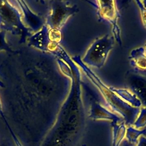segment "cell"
Here are the masks:
<instances>
[{
	"label": "cell",
	"instance_id": "cell-19",
	"mask_svg": "<svg viewBox=\"0 0 146 146\" xmlns=\"http://www.w3.org/2000/svg\"><path fill=\"white\" fill-rule=\"evenodd\" d=\"M121 144V146H136V144H134L129 142L126 139H124L123 140Z\"/></svg>",
	"mask_w": 146,
	"mask_h": 146
},
{
	"label": "cell",
	"instance_id": "cell-20",
	"mask_svg": "<svg viewBox=\"0 0 146 146\" xmlns=\"http://www.w3.org/2000/svg\"><path fill=\"white\" fill-rule=\"evenodd\" d=\"M0 113L2 115V116H3V114H2V104H1V102L0 100Z\"/></svg>",
	"mask_w": 146,
	"mask_h": 146
},
{
	"label": "cell",
	"instance_id": "cell-1",
	"mask_svg": "<svg viewBox=\"0 0 146 146\" xmlns=\"http://www.w3.org/2000/svg\"><path fill=\"white\" fill-rule=\"evenodd\" d=\"M86 126L81 93L72 91L61 106L56 122L40 146H77Z\"/></svg>",
	"mask_w": 146,
	"mask_h": 146
},
{
	"label": "cell",
	"instance_id": "cell-6",
	"mask_svg": "<svg viewBox=\"0 0 146 146\" xmlns=\"http://www.w3.org/2000/svg\"><path fill=\"white\" fill-rule=\"evenodd\" d=\"M49 8L46 25L49 29L60 30L68 19L79 11L76 5L65 1H49Z\"/></svg>",
	"mask_w": 146,
	"mask_h": 146
},
{
	"label": "cell",
	"instance_id": "cell-5",
	"mask_svg": "<svg viewBox=\"0 0 146 146\" xmlns=\"http://www.w3.org/2000/svg\"><path fill=\"white\" fill-rule=\"evenodd\" d=\"M96 10L99 22H106L111 25L112 35L120 46L122 45L121 29L118 21L120 17L115 1H88Z\"/></svg>",
	"mask_w": 146,
	"mask_h": 146
},
{
	"label": "cell",
	"instance_id": "cell-7",
	"mask_svg": "<svg viewBox=\"0 0 146 146\" xmlns=\"http://www.w3.org/2000/svg\"><path fill=\"white\" fill-rule=\"evenodd\" d=\"M82 86L85 88L90 96V106L88 115L89 118L93 120H108L111 122V125L124 121L120 116L102 105L90 92V88L82 82Z\"/></svg>",
	"mask_w": 146,
	"mask_h": 146
},
{
	"label": "cell",
	"instance_id": "cell-8",
	"mask_svg": "<svg viewBox=\"0 0 146 146\" xmlns=\"http://www.w3.org/2000/svg\"><path fill=\"white\" fill-rule=\"evenodd\" d=\"M125 86L146 107V75L135 70H128L125 75Z\"/></svg>",
	"mask_w": 146,
	"mask_h": 146
},
{
	"label": "cell",
	"instance_id": "cell-13",
	"mask_svg": "<svg viewBox=\"0 0 146 146\" xmlns=\"http://www.w3.org/2000/svg\"><path fill=\"white\" fill-rule=\"evenodd\" d=\"M145 129H137L132 125L128 126L126 128L125 136L126 139L130 143L136 144H137L139 139L143 135H144Z\"/></svg>",
	"mask_w": 146,
	"mask_h": 146
},
{
	"label": "cell",
	"instance_id": "cell-11",
	"mask_svg": "<svg viewBox=\"0 0 146 146\" xmlns=\"http://www.w3.org/2000/svg\"><path fill=\"white\" fill-rule=\"evenodd\" d=\"M129 59L133 67L137 71H146V52L144 47H139L132 50Z\"/></svg>",
	"mask_w": 146,
	"mask_h": 146
},
{
	"label": "cell",
	"instance_id": "cell-21",
	"mask_svg": "<svg viewBox=\"0 0 146 146\" xmlns=\"http://www.w3.org/2000/svg\"><path fill=\"white\" fill-rule=\"evenodd\" d=\"M144 129H145V133H144V136H146V127L144 128Z\"/></svg>",
	"mask_w": 146,
	"mask_h": 146
},
{
	"label": "cell",
	"instance_id": "cell-10",
	"mask_svg": "<svg viewBox=\"0 0 146 146\" xmlns=\"http://www.w3.org/2000/svg\"><path fill=\"white\" fill-rule=\"evenodd\" d=\"M49 27L45 24L40 30L34 33L28 39V44L29 46L42 50L48 52V47L50 42L48 37Z\"/></svg>",
	"mask_w": 146,
	"mask_h": 146
},
{
	"label": "cell",
	"instance_id": "cell-4",
	"mask_svg": "<svg viewBox=\"0 0 146 146\" xmlns=\"http://www.w3.org/2000/svg\"><path fill=\"white\" fill-rule=\"evenodd\" d=\"M115 44L112 35L106 34L96 39L89 46L81 59L88 66L101 68L105 64Z\"/></svg>",
	"mask_w": 146,
	"mask_h": 146
},
{
	"label": "cell",
	"instance_id": "cell-16",
	"mask_svg": "<svg viewBox=\"0 0 146 146\" xmlns=\"http://www.w3.org/2000/svg\"><path fill=\"white\" fill-rule=\"evenodd\" d=\"M135 2L139 8L142 24L146 29V1H135Z\"/></svg>",
	"mask_w": 146,
	"mask_h": 146
},
{
	"label": "cell",
	"instance_id": "cell-2",
	"mask_svg": "<svg viewBox=\"0 0 146 146\" xmlns=\"http://www.w3.org/2000/svg\"><path fill=\"white\" fill-rule=\"evenodd\" d=\"M72 60L96 87L102 97L108 108L120 116L126 125H132L142 106L139 99L127 88L107 86L82 62L80 56H74Z\"/></svg>",
	"mask_w": 146,
	"mask_h": 146
},
{
	"label": "cell",
	"instance_id": "cell-14",
	"mask_svg": "<svg viewBox=\"0 0 146 146\" xmlns=\"http://www.w3.org/2000/svg\"><path fill=\"white\" fill-rule=\"evenodd\" d=\"M132 126L140 129L146 127V107H142L140 108L139 113Z\"/></svg>",
	"mask_w": 146,
	"mask_h": 146
},
{
	"label": "cell",
	"instance_id": "cell-9",
	"mask_svg": "<svg viewBox=\"0 0 146 146\" xmlns=\"http://www.w3.org/2000/svg\"><path fill=\"white\" fill-rule=\"evenodd\" d=\"M15 2L21 13L23 23L31 32L38 31L46 24V21L32 11L25 1H17Z\"/></svg>",
	"mask_w": 146,
	"mask_h": 146
},
{
	"label": "cell",
	"instance_id": "cell-18",
	"mask_svg": "<svg viewBox=\"0 0 146 146\" xmlns=\"http://www.w3.org/2000/svg\"><path fill=\"white\" fill-rule=\"evenodd\" d=\"M136 146H146V136H141L139 139Z\"/></svg>",
	"mask_w": 146,
	"mask_h": 146
},
{
	"label": "cell",
	"instance_id": "cell-17",
	"mask_svg": "<svg viewBox=\"0 0 146 146\" xmlns=\"http://www.w3.org/2000/svg\"><path fill=\"white\" fill-rule=\"evenodd\" d=\"M6 31L0 29V50H5L10 52H13L10 46L7 43L5 40Z\"/></svg>",
	"mask_w": 146,
	"mask_h": 146
},
{
	"label": "cell",
	"instance_id": "cell-3",
	"mask_svg": "<svg viewBox=\"0 0 146 146\" xmlns=\"http://www.w3.org/2000/svg\"><path fill=\"white\" fill-rule=\"evenodd\" d=\"M0 29L20 36L23 43L31 34V31L23 23L21 13L13 1H0Z\"/></svg>",
	"mask_w": 146,
	"mask_h": 146
},
{
	"label": "cell",
	"instance_id": "cell-22",
	"mask_svg": "<svg viewBox=\"0 0 146 146\" xmlns=\"http://www.w3.org/2000/svg\"><path fill=\"white\" fill-rule=\"evenodd\" d=\"M144 49H145V52H146V43L144 45Z\"/></svg>",
	"mask_w": 146,
	"mask_h": 146
},
{
	"label": "cell",
	"instance_id": "cell-12",
	"mask_svg": "<svg viewBox=\"0 0 146 146\" xmlns=\"http://www.w3.org/2000/svg\"><path fill=\"white\" fill-rule=\"evenodd\" d=\"M112 128V146H119L124 139L126 125L124 121L111 125Z\"/></svg>",
	"mask_w": 146,
	"mask_h": 146
},
{
	"label": "cell",
	"instance_id": "cell-15",
	"mask_svg": "<svg viewBox=\"0 0 146 146\" xmlns=\"http://www.w3.org/2000/svg\"><path fill=\"white\" fill-rule=\"evenodd\" d=\"M48 37L50 42L59 44L62 39L61 31L60 30L49 28Z\"/></svg>",
	"mask_w": 146,
	"mask_h": 146
}]
</instances>
